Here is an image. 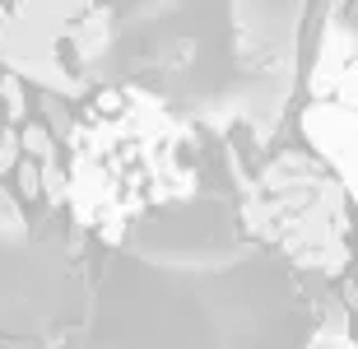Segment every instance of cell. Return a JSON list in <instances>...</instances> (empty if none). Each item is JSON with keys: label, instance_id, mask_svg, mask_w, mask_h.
I'll list each match as a JSON object with an SVG mask.
<instances>
[{"label": "cell", "instance_id": "2", "mask_svg": "<svg viewBox=\"0 0 358 349\" xmlns=\"http://www.w3.org/2000/svg\"><path fill=\"white\" fill-rule=\"evenodd\" d=\"M19 149H24L28 159H38V163L56 159V149H52V131H47V126H19Z\"/></svg>", "mask_w": 358, "mask_h": 349}, {"label": "cell", "instance_id": "3", "mask_svg": "<svg viewBox=\"0 0 358 349\" xmlns=\"http://www.w3.org/2000/svg\"><path fill=\"white\" fill-rule=\"evenodd\" d=\"M14 187H19V201H38L42 196V163L24 154V159L14 163Z\"/></svg>", "mask_w": 358, "mask_h": 349}, {"label": "cell", "instance_id": "5", "mask_svg": "<svg viewBox=\"0 0 358 349\" xmlns=\"http://www.w3.org/2000/svg\"><path fill=\"white\" fill-rule=\"evenodd\" d=\"M19 159H24V149H19V126H5V131H0V177L14 173Z\"/></svg>", "mask_w": 358, "mask_h": 349}, {"label": "cell", "instance_id": "6", "mask_svg": "<svg viewBox=\"0 0 358 349\" xmlns=\"http://www.w3.org/2000/svg\"><path fill=\"white\" fill-rule=\"evenodd\" d=\"M345 308L358 312V284H345Z\"/></svg>", "mask_w": 358, "mask_h": 349}, {"label": "cell", "instance_id": "4", "mask_svg": "<svg viewBox=\"0 0 358 349\" xmlns=\"http://www.w3.org/2000/svg\"><path fill=\"white\" fill-rule=\"evenodd\" d=\"M24 233V210L14 201V191L0 187V238H19Z\"/></svg>", "mask_w": 358, "mask_h": 349}, {"label": "cell", "instance_id": "1", "mask_svg": "<svg viewBox=\"0 0 358 349\" xmlns=\"http://www.w3.org/2000/svg\"><path fill=\"white\" fill-rule=\"evenodd\" d=\"M0 103H5L10 126H24V117H28V94H24V80H19V75H0Z\"/></svg>", "mask_w": 358, "mask_h": 349}]
</instances>
